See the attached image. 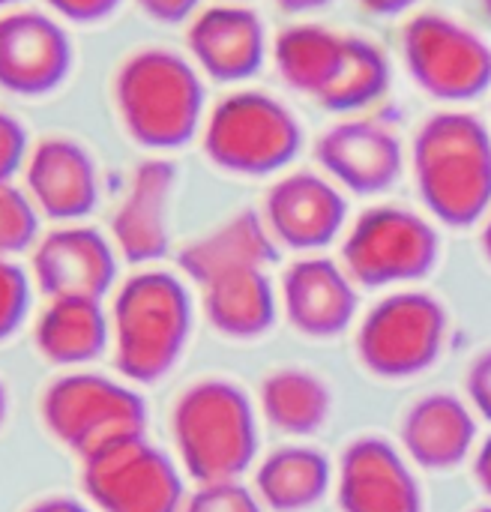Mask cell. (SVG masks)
Listing matches in <instances>:
<instances>
[{"label":"cell","instance_id":"31","mask_svg":"<svg viewBox=\"0 0 491 512\" xmlns=\"http://www.w3.org/2000/svg\"><path fill=\"white\" fill-rule=\"evenodd\" d=\"M27 153L30 150H27L24 126L6 111H0V186L9 183L18 174V168H24Z\"/></svg>","mask_w":491,"mask_h":512},{"label":"cell","instance_id":"37","mask_svg":"<svg viewBox=\"0 0 491 512\" xmlns=\"http://www.w3.org/2000/svg\"><path fill=\"white\" fill-rule=\"evenodd\" d=\"M477 480L483 483L486 492H491V441L483 447V453L477 459Z\"/></svg>","mask_w":491,"mask_h":512},{"label":"cell","instance_id":"9","mask_svg":"<svg viewBox=\"0 0 491 512\" xmlns=\"http://www.w3.org/2000/svg\"><path fill=\"white\" fill-rule=\"evenodd\" d=\"M81 486L102 512H177L180 507V477L144 435L84 459Z\"/></svg>","mask_w":491,"mask_h":512},{"label":"cell","instance_id":"14","mask_svg":"<svg viewBox=\"0 0 491 512\" xmlns=\"http://www.w3.org/2000/svg\"><path fill=\"white\" fill-rule=\"evenodd\" d=\"M27 195L39 213L72 222L96 207L99 180L93 156L72 138H42L24 162Z\"/></svg>","mask_w":491,"mask_h":512},{"label":"cell","instance_id":"35","mask_svg":"<svg viewBox=\"0 0 491 512\" xmlns=\"http://www.w3.org/2000/svg\"><path fill=\"white\" fill-rule=\"evenodd\" d=\"M366 12H375V15H399L405 9H411L417 0H357Z\"/></svg>","mask_w":491,"mask_h":512},{"label":"cell","instance_id":"15","mask_svg":"<svg viewBox=\"0 0 491 512\" xmlns=\"http://www.w3.org/2000/svg\"><path fill=\"white\" fill-rule=\"evenodd\" d=\"M114 252L108 240L93 228H57L45 234L33 252L36 285L51 297H90L102 294L114 282Z\"/></svg>","mask_w":491,"mask_h":512},{"label":"cell","instance_id":"28","mask_svg":"<svg viewBox=\"0 0 491 512\" xmlns=\"http://www.w3.org/2000/svg\"><path fill=\"white\" fill-rule=\"evenodd\" d=\"M30 195L18 192L12 183L0 186V258L24 252L33 246L39 231V216Z\"/></svg>","mask_w":491,"mask_h":512},{"label":"cell","instance_id":"38","mask_svg":"<svg viewBox=\"0 0 491 512\" xmlns=\"http://www.w3.org/2000/svg\"><path fill=\"white\" fill-rule=\"evenodd\" d=\"M285 12H315V9H321V6H327V3H333V0H276Z\"/></svg>","mask_w":491,"mask_h":512},{"label":"cell","instance_id":"24","mask_svg":"<svg viewBox=\"0 0 491 512\" xmlns=\"http://www.w3.org/2000/svg\"><path fill=\"white\" fill-rule=\"evenodd\" d=\"M204 309L216 330L228 336H258L273 324V291L264 270H231L204 285Z\"/></svg>","mask_w":491,"mask_h":512},{"label":"cell","instance_id":"41","mask_svg":"<svg viewBox=\"0 0 491 512\" xmlns=\"http://www.w3.org/2000/svg\"><path fill=\"white\" fill-rule=\"evenodd\" d=\"M18 0H0V12H9V6H15Z\"/></svg>","mask_w":491,"mask_h":512},{"label":"cell","instance_id":"32","mask_svg":"<svg viewBox=\"0 0 491 512\" xmlns=\"http://www.w3.org/2000/svg\"><path fill=\"white\" fill-rule=\"evenodd\" d=\"M57 15L78 21V24H93L108 18L123 0H45Z\"/></svg>","mask_w":491,"mask_h":512},{"label":"cell","instance_id":"39","mask_svg":"<svg viewBox=\"0 0 491 512\" xmlns=\"http://www.w3.org/2000/svg\"><path fill=\"white\" fill-rule=\"evenodd\" d=\"M6 411H9V396H6V387L0 381V426L6 423Z\"/></svg>","mask_w":491,"mask_h":512},{"label":"cell","instance_id":"4","mask_svg":"<svg viewBox=\"0 0 491 512\" xmlns=\"http://www.w3.org/2000/svg\"><path fill=\"white\" fill-rule=\"evenodd\" d=\"M174 438L195 480L231 483L255 453L249 402L231 384H198L174 408Z\"/></svg>","mask_w":491,"mask_h":512},{"label":"cell","instance_id":"19","mask_svg":"<svg viewBox=\"0 0 491 512\" xmlns=\"http://www.w3.org/2000/svg\"><path fill=\"white\" fill-rule=\"evenodd\" d=\"M285 303L294 327L312 336L339 333L357 306V297L333 261H300L285 276Z\"/></svg>","mask_w":491,"mask_h":512},{"label":"cell","instance_id":"40","mask_svg":"<svg viewBox=\"0 0 491 512\" xmlns=\"http://www.w3.org/2000/svg\"><path fill=\"white\" fill-rule=\"evenodd\" d=\"M483 249H486V255H489L491 261V219L489 225H486V231H483Z\"/></svg>","mask_w":491,"mask_h":512},{"label":"cell","instance_id":"22","mask_svg":"<svg viewBox=\"0 0 491 512\" xmlns=\"http://www.w3.org/2000/svg\"><path fill=\"white\" fill-rule=\"evenodd\" d=\"M471 441L474 420L453 396H429L405 420V447L426 468H453Z\"/></svg>","mask_w":491,"mask_h":512},{"label":"cell","instance_id":"43","mask_svg":"<svg viewBox=\"0 0 491 512\" xmlns=\"http://www.w3.org/2000/svg\"><path fill=\"white\" fill-rule=\"evenodd\" d=\"M480 512H491V510H480Z\"/></svg>","mask_w":491,"mask_h":512},{"label":"cell","instance_id":"34","mask_svg":"<svg viewBox=\"0 0 491 512\" xmlns=\"http://www.w3.org/2000/svg\"><path fill=\"white\" fill-rule=\"evenodd\" d=\"M468 390H471V399L477 402V408L491 420V351L474 363L471 378H468Z\"/></svg>","mask_w":491,"mask_h":512},{"label":"cell","instance_id":"18","mask_svg":"<svg viewBox=\"0 0 491 512\" xmlns=\"http://www.w3.org/2000/svg\"><path fill=\"white\" fill-rule=\"evenodd\" d=\"M339 501L345 512H420L414 477L378 438H363L348 447Z\"/></svg>","mask_w":491,"mask_h":512},{"label":"cell","instance_id":"29","mask_svg":"<svg viewBox=\"0 0 491 512\" xmlns=\"http://www.w3.org/2000/svg\"><path fill=\"white\" fill-rule=\"evenodd\" d=\"M30 306V285L18 264L9 258H0V339H9Z\"/></svg>","mask_w":491,"mask_h":512},{"label":"cell","instance_id":"17","mask_svg":"<svg viewBox=\"0 0 491 512\" xmlns=\"http://www.w3.org/2000/svg\"><path fill=\"white\" fill-rule=\"evenodd\" d=\"M177 171L165 159H147L135 168L132 186L114 213V240L126 261L144 264L168 249V201Z\"/></svg>","mask_w":491,"mask_h":512},{"label":"cell","instance_id":"20","mask_svg":"<svg viewBox=\"0 0 491 512\" xmlns=\"http://www.w3.org/2000/svg\"><path fill=\"white\" fill-rule=\"evenodd\" d=\"M276 258L267 225L255 213H240L213 234L195 240L183 249L180 267L201 285L231 270H264Z\"/></svg>","mask_w":491,"mask_h":512},{"label":"cell","instance_id":"12","mask_svg":"<svg viewBox=\"0 0 491 512\" xmlns=\"http://www.w3.org/2000/svg\"><path fill=\"white\" fill-rule=\"evenodd\" d=\"M186 42L195 66L222 84L252 78L267 51V33L258 12L240 3L201 9L189 24Z\"/></svg>","mask_w":491,"mask_h":512},{"label":"cell","instance_id":"36","mask_svg":"<svg viewBox=\"0 0 491 512\" xmlns=\"http://www.w3.org/2000/svg\"><path fill=\"white\" fill-rule=\"evenodd\" d=\"M27 512H87L78 501L72 498H45L39 504H33Z\"/></svg>","mask_w":491,"mask_h":512},{"label":"cell","instance_id":"23","mask_svg":"<svg viewBox=\"0 0 491 512\" xmlns=\"http://www.w3.org/2000/svg\"><path fill=\"white\" fill-rule=\"evenodd\" d=\"M345 36L321 24H291L276 36L273 57L282 81L306 96H321L339 72Z\"/></svg>","mask_w":491,"mask_h":512},{"label":"cell","instance_id":"25","mask_svg":"<svg viewBox=\"0 0 491 512\" xmlns=\"http://www.w3.org/2000/svg\"><path fill=\"white\" fill-rule=\"evenodd\" d=\"M390 87V63L381 45L360 36H345V54L336 78L318 96L330 111H360L378 102Z\"/></svg>","mask_w":491,"mask_h":512},{"label":"cell","instance_id":"2","mask_svg":"<svg viewBox=\"0 0 491 512\" xmlns=\"http://www.w3.org/2000/svg\"><path fill=\"white\" fill-rule=\"evenodd\" d=\"M114 105L132 141L150 150H174L201 129L204 84L177 51L141 48L117 69Z\"/></svg>","mask_w":491,"mask_h":512},{"label":"cell","instance_id":"6","mask_svg":"<svg viewBox=\"0 0 491 512\" xmlns=\"http://www.w3.org/2000/svg\"><path fill=\"white\" fill-rule=\"evenodd\" d=\"M42 423L63 447L90 459L120 441L141 438L147 411L132 390L81 372L63 375L45 390Z\"/></svg>","mask_w":491,"mask_h":512},{"label":"cell","instance_id":"11","mask_svg":"<svg viewBox=\"0 0 491 512\" xmlns=\"http://www.w3.org/2000/svg\"><path fill=\"white\" fill-rule=\"evenodd\" d=\"M72 69V42L45 12H0V87L15 96H45Z\"/></svg>","mask_w":491,"mask_h":512},{"label":"cell","instance_id":"26","mask_svg":"<svg viewBox=\"0 0 491 512\" xmlns=\"http://www.w3.org/2000/svg\"><path fill=\"white\" fill-rule=\"evenodd\" d=\"M327 480V459L315 450H279L258 471V489L273 510H303L315 504Z\"/></svg>","mask_w":491,"mask_h":512},{"label":"cell","instance_id":"5","mask_svg":"<svg viewBox=\"0 0 491 512\" xmlns=\"http://www.w3.org/2000/svg\"><path fill=\"white\" fill-rule=\"evenodd\" d=\"M303 144L297 117L261 90L225 96L204 123V153L231 174L264 177L285 168Z\"/></svg>","mask_w":491,"mask_h":512},{"label":"cell","instance_id":"30","mask_svg":"<svg viewBox=\"0 0 491 512\" xmlns=\"http://www.w3.org/2000/svg\"><path fill=\"white\" fill-rule=\"evenodd\" d=\"M183 512H258L246 489L234 483H210L201 489Z\"/></svg>","mask_w":491,"mask_h":512},{"label":"cell","instance_id":"3","mask_svg":"<svg viewBox=\"0 0 491 512\" xmlns=\"http://www.w3.org/2000/svg\"><path fill=\"white\" fill-rule=\"evenodd\" d=\"M189 297L171 273H138L114 300L117 369L141 384L162 378L189 336Z\"/></svg>","mask_w":491,"mask_h":512},{"label":"cell","instance_id":"13","mask_svg":"<svg viewBox=\"0 0 491 512\" xmlns=\"http://www.w3.org/2000/svg\"><path fill=\"white\" fill-rule=\"evenodd\" d=\"M315 156L330 177L360 195L384 192L402 174V141L375 120L336 123L318 138Z\"/></svg>","mask_w":491,"mask_h":512},{"label":"cell","instance_id":"16","mask_svg":"<svg viewBox=\"0 0 491 512\" xmlns=\"http://www.w3.org/2000/svg\"><path fill=\"white\" fill-rule=\"evenodd\" d=\"M264 213H267V228L285 246L318 249L339 234L348 207L330 180L312 171H297L282 177L267 192Z\"/></svg>","mask_w":491,"mask_h":512},{"label":"cell","instance_id":"8","mask_svg":"<svg viewBox=\"0 0 491 512\" xmlns=\"http://www.w3.org/2000/svg\"><path fill=\"white\" fill-rule=\"evenodd\" d=\"M435 261V228L402 207H375L363 213L345 240V264L351 276L366 285L426 276Z\"/></svg>","mask_w":491,"mask_h":512},{"label":"cell","instance_id":"7","mask_svg":"<svg viewBox=\"0 0 491 512\" xmlns=\"http://www.w3.org/2000/svg\"><path fill=\"white\" fill-rule=\"evenodd\" d=\"M411 78L435 99L468 102L491 87V48L480 33L447 15H417L402 30Z\"/></svg>","mask_w":491,"mask_h":512},{"label":"cell","instance_id":"42","mask_svg":"<svg viewBox=\"0 0 491 512\" xmlns=\"http://www.w3.org/2000/svg\"><path fill=\"white\" fill-rule=\"evenodd\" d=\"M483 12L491 18V0H483Z\"/></svg>","mask_w":491,"mask_h":512},{"label":"cell","instance_id":"10","mask_svg":"<svg viewBox=\"0 0 491 512\" xmlns=\"http://www.w3.org/2000/svg\"><path fill=\"white\" fill-rule=\"evenodd\" d=\"M444 339V312L426 294H399L372 309L360 330L363 363L390 378L426 369Z\"/></svg>","mask_w":491,"mask_h":512},{"label":"cell","instance_id":"33","mask_svg":"<svg viewBox=\"0 0 491 512\" xmlns=\"http://www.w3.org/2000/svg\"><path fill=\"white\" fill-rule=\"evenodd\" d=\"M138 6L159 24H180L186 18H195L201 0H138Z\"/></svg>","mask_w":491,"mask_h":512},{"label":"cell","instance_id":"21","mask_svg":"<svg viewBox=\"0 0 491 512\" xmlns=\"http://www.w3.org/2000/svg\"><path fill=\"white\" fill-rule=\"evenodd\" d=\"M108 342V321L99 300L57 297L36 321V348L45 360L60 366L90 363Z\"/></svg>","mask_w":491,"mask_h":512},{"label":"cell","instance_id":"27","mask_svg":"<svg viewBox=\"0 0 491 512\" xmlns=\"http://www.w3.org/2000/svg\"><path fill=\"white\" fill-rule=\"evenodd\" d=\"M264 411L270 417L273 426L285 429V432H315L324 417H327V387L297 369L288 372H276L264 381Z\"/></svg>","mask_w":491,"mask_h":512},{"label":"cell","instance_id":"1","mask_svg":"<svg viewBox=\"0 0 491 512\" xmlns=\"http://www.w3.org/2000/svg\"><path fill=\"white\" fill-rule=\"evenodd\" d=\"M414 174L426 207L447 225H471L491 204V135L465 111L432 114L414 138Z\"/></svg>","mask_w":491,"mask_h":512}]
</instances>
